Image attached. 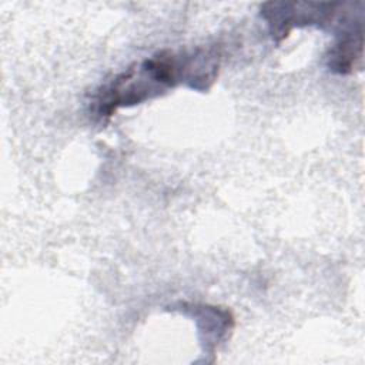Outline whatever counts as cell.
Returning <instances> with one entry per match:
<instances>
[{
	"label": "cell",
	"instance_id": "obj_1",
	"mask_svg": "<svg viewBox=\"0 0 365 365\" xmlns=\"http://www.w3.org/2000/svg\"><path fill=\"white\" fill-rule=\"evenodd\" d=\"M182 81V56L160 51L101 87L96 96L97 114L108 118L118 107L140 104Z\"/></svg>",
	"mask_w": 365,
	"mask_h": 365
},
{
	"label": "cell",
	"instance_id": "obj_2",
	"mask_svg": "<svg viewBox=\"0 0 365 365\" xmlns=\"http://www.w3.org/2000/svg\"><path fill=\"white\" fill-rule=\"evenodd\" d=\"M338 4L269 1L262 4L261 16L267 20L272 38L279 41L289 34L294 26L331 24L338 14Z\"/></svg>",
	"mask_w": 365,
	"mask_h": 365
},
{
	"label": "cell",
	"instance_id": "obj_3",
	"mask_svg": "<svg viewBox=\"0 0 365 365\" xmlns=\"http://www.w3.org/2000/svg\"><path fill=\"white\" fill-rule=\"evenodd\" d=\"M362 19L346 26L329 50L328 67L338 74H349L362 60Z\"/></svg>",
	"mask_w": 365,
	"mask_h": 365
}]
</instances>
